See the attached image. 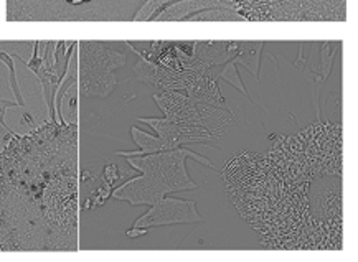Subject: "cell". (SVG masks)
<instances>
[{"instance_id": "6da1fadb", "label": "cell", "mask_w": 358, "mask_h": 262, "mask_svg": "<svg viewBox=\"0 0 358 262\" xmlns=\"http://www.w3.org/2000/svg\"><path fill=\"white\" fill-rule=\"evenodd\" d=\"M78 126L45 121L0 152V251L78 249Z\"/></svg>"}, {"instance_id": "2e32d148", "label": "cell", "mask_w": 358, "mask_h": 262, "mask_svg": "<svg viewBox=\"0 0 358 262\" xmlns=\"http://www.w3.org/2000/svg\"><path fill=\"white\" fill-rule=\"evenodd\" d=\"M147 233H149V229L145 228H132L131 231H127V238H139V236H144Z\"/></svg>"}, {"instance_id": "52a82bcc", "label": "cell", "mask_w": 358, "mask_h": 262, "mask_svg": "<svg viewBox=\"0 0 358 262\" xmlns=\"http://www.w3.org/2000/svg\"><path fill=\"white\" fill-rule=\"evenodd\" d=\"M66 0H7L8 22H68Z\"/></svg>"}, {"instance_id": "3957f363", "label": "cell", "mask_w": 358, "mask_h": 262, "mask_svg": "<svg viewBox=\"0 0 358 262\" xmlns=\"http://www.w3.org/2000/svg\"><path fill=\"white\" fill-rule=\"evenodd\" d=\"M126 159L131 163V167L139 170L142 175L131 178L124 185L113 190L111 196L116 200L129 201L134 206H150L173 191L196 190L199 185L188 177L185 167L187 159H194L201 165L215 168L208 159L201 157L200 154L187 149V147H177V149L141 155L139 159Z\"/></svg>"}, {"instance_id": "9a60e30c", "label": "cell", "mask_w": 358, "mask_h": 262, "mask_svg": "<svg viewBox=\"0 0 358 262\" xmlns=\"http://www.w3.org/2000/svg\"><path fill=\"white\" fill-rule=\"evenodd\" d=\"M13 134L10 131H8V127L6 126V124H3V121H2V116H0V152L3 150V147H6V144H7V140L10 139Z\"/></svg>"}, {"instance_id": "7c38bea8", "label": "cell", "mask_w": 358, "mask_h": 262, "mask_svg": "<svg viewBox=\"0 0 358 262\" xmlns=\"http://www.w3.org/2000/svg\"><path fill=\"white\" fill-rule=\"evenodd\" d=\"M36 41H0V52L29 64L34 58Z\"/></svg>"}, {"instance_id": "277c9868", "label": "cell", "mask_w": 358, "mask_h": 262, "mask_svg": "<svg viewBox=\"0 0 358 262\" xmlns=\"http://www.w3.org/2000/svg\"><path fill=\"white\" fill-rule=\"evenodd\" d=\"M78 94L108 98L117 85V71L127 63L126 41H78Z\"/></svg>"}, {"instance_id": "30bf717a", "label": "cell", "mask_w": 358, "mask_h": 262, "mask_svg": "<svg viewBox=\"0 0 358 262\" xmlns=\"http://www.w3.org/2000/svg\"><path fill=\"white\" fill-rule=\"evenodd\" d=\"M264 45V41H238L235 61L238 66H245L255 78V81L259 80L261 53H263Z\"/></svg>"}, {"instance_id": "4fadbf2b", "label": "cell", "mask_w": 358, "mask_h": 262, "mask_svg": "<svg viewBox=\"0 0 358 262\" xmlns=\"http://www.w3.org/2000/svg\"><path fill=\"white\" fill-rule=\"evenodd\" d=\"M245 20L235 8H208L188 18V22H241Z\"/></svg>"}, {"instance_id": "5b68a950", "label": "cell", "mask_w": 358, "mask_h": 262, "mask_svg": "<svg viewBox=\"0 0 358 262\" xmlns=\"http://www.w3.org/2000/svg\"><path fill=\"white\" fill-rule=\"evenodd\" d=\"M196 201L194 200H178V198H164L150 205V210L142 214L134 223V228H157L171 226V224H194L201 223Z\"/></svg>"}, {"instance_id": "8fae6325", "label": "cell", "mask_w": 358, "mask_h": 262, "mask_svg": "<svg viewBox=\"0 0 358 262\" xmlns=\"http://www.w3.org/2000/svg\"><path fill=\"white\" fill-rule=\"evenodd\" d=\"M212 73L217 80H223V81H227L228 85L235 86L241 94H245L246 98L250 99L252 104H255V101H252L250 93H248L245 82H243V80L240 78V73H238V64L235 61V58L229 59V61H227V63L220 64V66H212Z\"/></svg>"}, {"instance_id": "9c48e42d", "label": "cell", "mask_w": 358, "mask_h": 262, "mask_svg": "<svg viewBox=\"0 0 358 262\" xmlns=\"http://www.w3.org/2000/svg\"><path fill=\"white\" fill-rule=\"evenodd\" d=\"M238 41H194V54L206 66H220L236 57Z\"/></svg>"}, {"instance_id": "ba28073f", "label": "cell", "mask_w": 358, "mask_h": 262, "mask_svg": "<svg viewBox=\"0 0 358 262\" xmlns=\"http://www.w3.org/2000/svg\"><path fill=\"white\" fill-rule=\"evenodd\" d=\"M306 45L310 52L307 53L299 45L301 53L294 66L309 73L314 81L325 82L332 71L337 50H342V41H309Z\"/></svg>"}, {"instance_id": "8992f818", "label": "cell", "mask_w": 358, "mask_h": 262, "mask_svg": "<svg viewBox=\"0 0 358 262\" xmlns=\"http://www.w3.org/2000/svg\"><path fill=\"white\" fill-rule=\"evenodd\" d=\"M147 0H88L71 6L68 22H106L134 20Z\"/></svg>"}, {"instance_id": "7a4b0ae2", "label": "cell", "mask_w": 358, "mask_h": 262, "mask_svg": "<svg viewBox=\"0 0 358 262\" xmlns=\"http://www.w3.org/2000/svg\"><path fill=\"white\" fill-rule=\"evenodd\" d=\"M154 101L164 117H141L139 121L152 127L169 150L187 144L217 147L215 144L233 124L228 105L208 103L180 91H159Z\"/></svg>"}, {"instance_id": "5bb4252c", "label": "cell", "mask_w": 358, "mask_h": 262, "mask_svg": "<svg viewBox=\"0 0 358 262\" xmlns=\"http://www.w3.org/2000/svg\"><path fill=\"white\" fill-rule=\"evenodd\" d=\"M121 177H122V175H121V172H119L116 163L106 165V168H104V172H103V182L104 183H108V185L113 187L114 183H116Z\"/></svg>"}]
</instances>
